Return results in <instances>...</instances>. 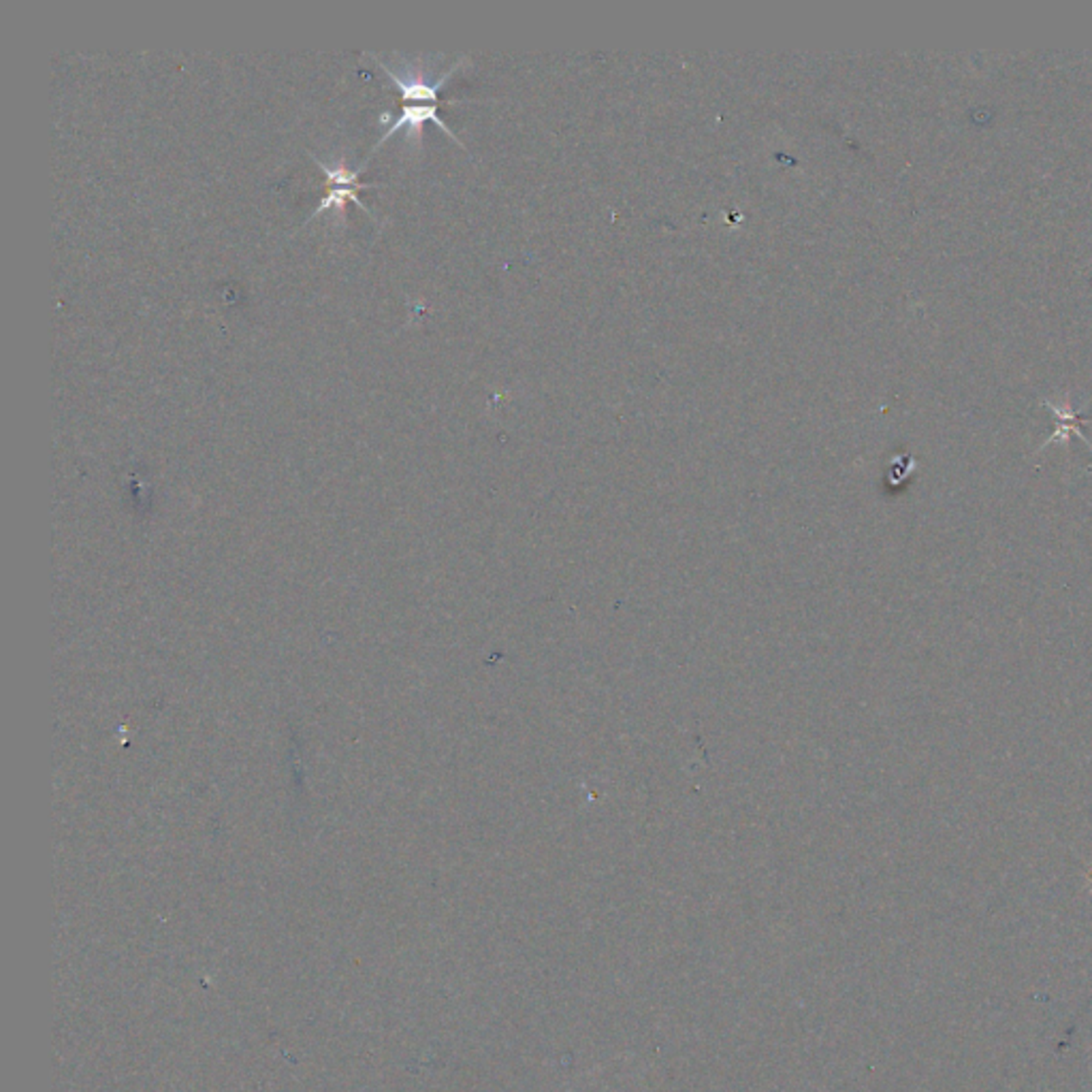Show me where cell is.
<instances>
[{"label":"cell","instance_id":"obj_3","mask_svg":"<svg viewBox=\"0 0 1092 1092\" xmlns=\"http://www.w3.org/2000/svg\"><path fill=\"white\" fill-rule=\"evenodd\" d=\"M310 156L316 160V163H319V167L322 169V173H325V177L329 180L331 186H357V188L375 186V183H371V182H359L361 169H357V171H351V169L346 167V163H344V160H335V163H325V160L316 158L314 154H310Z\"/></svg>","mask_w":1092,"mask_h":1092},{"label":"cell","instance_id":"obj_1","mask_svg":"<svg viewBox=\"0 0 1092 1092\" xmlns=\"http://www.w3.org/2000/svg\"><path fill=\"white\" fill-rule=\"evenodd\" d=\"M375 62L382 66L384 73L397 84V88L401 90V96H404L406 105H437V92L440 88L444 86L446 79L459 69L461 65L465 62V58H459L453 66H450L446 73L437 75L436 79H429V66H423V56L414 58V60H406V58H400V66H391L382 60L380 56H375Z\"/></svg>","mask_w":1092,"mask_h":1092},{"label":"cell","instance_id":"obj_2","mask_svg":"<svg viewBox=\"0 0 1092 1092\" xmlns=\"http://www.w3.org/2000/svg\"><path fill=\"white\" fill-rule=\"evenodd\" d=\"M425 122H436L437 127L442 128V131H446V135H449L450 139H455L456 143H461L459 139L455 137V133L450 131L449 127H446L444 120H440V115H437V105H404V111H401L400 118H397L395 122H391L388 131L384 133L382 137H380V141L375 143L374 150H371V152L378 150V147L382 146V143L387 141L388 137H393V133H397L400 128H404V127L408 128V143H410V139H412V141H414L416 146H420V137H423V124Z\"/></svg>","mask_w":1092,"mask_h":1092},{"label":"cell","instance_id":"obj_4","mask_svg":"<svg viewBox=\"0 0 1092 1092\" xmlns=\"http://www.w3.org/2000/svg\"><path fill=\"white\" fill-rule=\"evenodd\" d=\"M357 190H359L357 186H333L329 192H326V196H322L320 205L316 208V212L312 214L310 218H314L316 214L325 212V209H338V214H342V218H344V203H346V201H352V203L359 205V208L363 209V212H369V209H367V205L359 199V192H357Z\"/></svg>","mask_w":1092,"mask_h":1092}]
</instances>
